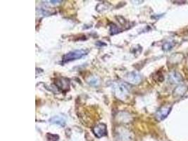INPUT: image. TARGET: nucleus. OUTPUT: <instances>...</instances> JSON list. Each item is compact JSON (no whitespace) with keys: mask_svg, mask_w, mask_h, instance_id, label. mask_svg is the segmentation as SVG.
<instances>
[{"mask_svg":"<svg viewBox=\"0 0 188 141\" xmlns=\"http://www.w3.org/2000/svg\"><path fill=\"white\" fill-rule=\"evenodd\" d=\"M88 52L89 51L88 50H84V49L71 51V52H68L67 54H65L63 57L61 62H62V64H65L72 61L77 60V59H80L83 57L86 56L88 54Z\"/></svg>","mask_w":188,"mask_h":141,"instance_id":"1","label":"nucleus"},{"mask_svg":"<svg viewBox=\"0 0 188 141\" xmlns=\"http://www.w3.org/2000/svg\"><path fill=\"white\" fill-rule=\"evenodd\" d=\"M113 89L116 97L121 100H126L127 96L129 94V90H130L128 85H127L125 83H114L113 85Z\"/></svg>","mask_w":188,"mask_h":141,"instance_id":"2","label":"nucleus"},{"mask_svg":"<svg viewBox=\"0 0 188 141\" xmlns=\"http://www.w3.org/2000/svg\"><path fill=\"white\" fill-rule=\"evenodd\" d=\"M93 132H94L96 137H97L98 138L106 136L107 135V126H106L104 123H99L98 125L95 126L94 127V129H93Z\"/></svg>","mask_w":188,"mask_h":141,"instance_id":"3","label":"nucleus"},{"mask_svg":"<svg viewBox=\"0 0 188 141\" xmlns=\"http://www.w3.org/2000/svg\"><path fill=\"white\" fill-rule=\"evenodd\" d=\"M126 79L129 83H132V84H138L142 80V77L138 73L132 71L128 74L126 76Z\"/></svg>","mask_w":188,"mask_h":141,"instance_id":"4","label":"nucleus"},{"mask_svg":"<svg viewBox=\"0 0 188 141\" xmlns=\"http://www.w3.org/2000/svg\"><path fill=\"white\" fill-rule=\"evenodd\" d=\"M170 107H164L161 108L158 111L156 114V118L157 119L158 121H162L165 119L167 117V116L169 114L170 112Z\"/></svg>","mask_w":188,"mask_h":141,"instance_id":"5","label":"nucleus"},{"mask_svg":"<svg viewBox=\"0 0 188 141\" xmlns=\"http://www.w3.org/2000/svg\"><path fill=\"white\" fill-rule=\"evenodd\" d=\"M50 123H52V124H56L60 126H65V123H66V121L64 117H63L62 116H54L52 118L49 119Z\"/></svg>","mask_w":188,"mask_h":141,"instance_id":"6","label":"nucleus"},{"mask_svg":"<svg viewBox=\"0 0 188 141\" xmlns=\"http://www.w3.org/2000/svg\"><path fill=\"white\" fill-rule=\"evenodd\" d=\"M182 80V76L178 73L174 72L170 74L169 76V81L172 83H177Z\"/></svg>","mask_w":188,"mask_h":141,"instance_id":"7","label":"nucleus"},{"mask_svg":"<svg viewBox=\"0 0 188 141\" xmlns=\"http://www.w3.org/2000/svg\"><path fill=\"white\" fill-rule=\"evenodd\" d=\"M65 78H61L60 80H58V82H57V85H58V87H59V88L62 89V90H67L69 89V83L68 82V80H66L65 81H64Z\"/></svg>","mask_w":188,"mask_h":141,"instance_id":"8","label":"nucleus"},{"mask_svg":"<svg viewBox=\"0 0 188 141\" xmlns=\"http://www.w3.org/2000/svg\"><path fill=\"white\" fill-rule=\"evenodd\" d=\"M46 138L49 141H58L59 140V136L56 135H54V134L47 133L46 135Z\"/></svg>","mask_w":188,"mask_h":141,"instance_id":"9","label":"nucleus"},{"mask_svg":"<svg viewBox=\"0 0 188 141\" xmlns=\"http://www.w3.org/2000/svg\"><path fill=\"white\" fill-rule=\"evenodd\" d=\"M186 90V87L184 86H179L177 87V89H175V91H176L177 95H182V94H184L185 93Z\"/></svg>","mask_w":188,"mask_h":141,"instance_id":"10","label":"nucleus"},{"mask_svg":"<svg viewBox=\"0 0 188 141\" xmlns=\"http://www.w3.org/2000/svg\"><path fill=\"white\" fill-rule=\"evenodd\" d=\"M88 83L92 85H97L99 84V80L97 79L96 77H92L90 78V80H88Z\"/></svg>","mask_w":188,"mask_h":141,"instance_id":"11","label":"nucleus"},{"mask_svg":"<svg viewBox=\"0 0 188 141\" xmlns=\"http://www.w3.org/2000/svg\"><path fill=\"white\" fill-rule=\"evenodd\" d=\"M173 46V44L172 43V42H166L164 44V46H163V48H164V50L166 51H168V50H170V49H172Z\"/></svg>","mask_w":188,"mask_h":141,"instance_id":"12","label":"nucleus"},{"mask_svg":"<svg viewBox=\"0 0 188 141\" xmlns=\"http://www.w3.org/2000/svg\"><path fill=\"white\" fill-rule=\"evenodd\" d=\"M110 31H111L112 34H116L118 32V28L115 25H113V26H111V29H110Z\"/></svg>","mask_w":188,"mask_h":141,"instance_id":"13","label":"nucleus"},{"mask_svg":"<svg viewBox=\"0 0 188 141\" xmlns=\"http://www.w3.org/2000/svg\"><path fill=\"white\" fill-rule=\"evenodd\" d=\"M49 2L51 4H58L59 3H61V2H62V1H49Z\"/></svg>","mask_w":188,"mask_h":141,"instance_id":"14","label":"nucleus"}]
</instances>
